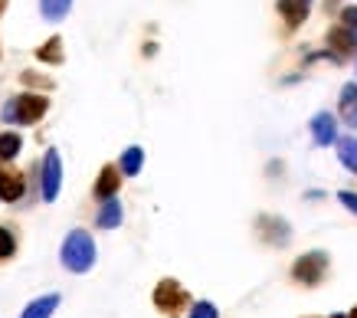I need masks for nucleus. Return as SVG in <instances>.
Masks as SVG:
<instances>
[{"instance_id":"f257e3e1","label":"nucleus","mask_w":357,"mask_h":318,"mask_svg":"<svg viewBox=\"0 0 357 318\" xmlns=\"http://www.w3.org/2000/svg\"><path fill=\"white\" fill-rule=\"evenodd\" d=\"M62 266L66 269H73V273H86L92 269V262H95V243L86 230H73L66 243H62Z\"/></svg>"},{"instance_id":"f03ea898","label":"nucleus","mask_w":357,"mask_h":318,"mask_svg":"<svg viewBox=\"0 0 357 318\" xmlns=\"http://www.w3.org/2000/svg\"><path fill=\"white\" fill-rule=\"evenodd\" d=\"M46 108H49V102H46L43 95H14L10 102H3V121H10V125H33V121H40L46 115Z\"/></svg>"},{"instance_id":"7ed1b4c3","label":"nucleus","mask_w":357,"mask_h":318,"mask_svg":"<svg viewBox=\"0 0 357 318\" xmlns=\"http://www.w3.org/2000/svg\"><path fill=\"white\" fill-rule=\"evenodd\" d=\"M328 273V256L321 249H315V253H305V256L295 259V266H292V276H295L301 286H318Z\"/></svg>"},{"instance_id":"20e7f679","label":"nucleus","mask_w":357,"mask_h":318,"mask_svg":"<svg viewBox=\"0 0 357 318\" xmlns=\"http://www.w3.org/2000/svg\"><path fill=\"white\" fill-rule=\"evenodd\" d=\"M184 302H187V292L180 289V282H174V279L158 282V289H154V305L161 308L164 315H177L180 308H184Z\"/></svg>"},{"instance_id":"39448f33","label":"nucleus","mask_w":357,"mask_h":318,"mask_svg":"<svg viewBox=\"0 0 357 318\" xmlns=\"http://www.w3.org/2000/svg\"><path fill=\"white\" fill-rule=\"evenodd\" d=\"M60 184H62V164H60V151L49 148L43 158V200H53L60 197Z\"/></svg>"},{"instance_id":"423d86ee","label":"nucleus","mask_w":357,"mask_h":318,"mask_svg":"<svg viewBox=\"0 0 357 318\" xmlns=\"http://www.w3.org/2000/svg\"><path fill=\"white\" fill-rule=\"evenodd\" d=\"M312 3H315V0H279L275 7H279V14H282L285 27H288V30H295V27H301V23L308 20V14H312Z\"/></svg>"},{"instance_id":"0eeeda50","label":"nucleus","mask_w":357,"mask_h":318,"mask_svg":"<svg viewBox=\"0 0 357 318\" xmlns=\"http://www.w3.org/2000/svg\"><path fill=\"white\" fill-rule=\"evenodd\" d=\"M312 135H315V145H321V148L338 141V125H334V119L328 112H321V115L312 119Z\"/></svg>"},{"instance_id":"6e6552de","label":"nucleus","mask_w":357,"mask_h":318,"mask_svg":"<svg viewBox=\"0 0 357 318\" xmlns=\"http://www.w3.org/2000/svg\"><path fill=\"white\" fill-rule=\"evenodd\" d=\"M0 197L10 200V204L23 197V174H16L10 167H0Z\"/></svg>"},{"instance_id":"1a4fd4ad","label":"nucleus","mask_w":357,"mask_h":318,"mask_svg":"<svg viewBox=\"0 0 357 318\" xmlns=\"http://www.w3.org/2000/svg\"><path fill=\"white\" fill-rule=\"evenodd\" d=\"M338 112H341L344 125L357 128V86H354V82H347V86L341 89V99H338Z\"/></svg>"},{"instance_id":"9d476101","label":"nucleus","mask_w":357,"mask_h":318,"mask_svg":"<svg viewBox=\"0 0 357 318\" xmlns=\"http://www.w3.org/2000/svg\"><path fill=\"white\" fill-rule=\"evenodd\" d=\"M119 167H102V174H99V181H95V197L102 200H112L115 197V191H119Z\"/></svg>"},{"instance_id":"9b49d317","label":"nucleus","mask_w":357,"mask_h":318,"mask_svg":"<svg viewBox=\"0 0 357 318\" xmlns=\"http://www.w3.org/2000/svg\"><path fill=\"white\" fill-rule=\"evenodd\" d=\"M328 46H331V49H334V53L344 60V56H351V53H354V33L344 30V27H334V30L328 33Z\"/></svg>"},{"instance_id":"f8f14e48","label":"nucleus","mask_w":357,"mask_h":318,"mask_svg":"<svg viewBox=\"0 0 357 318\" xmlns=\"http://www.w3.org/2000/svg\"><path fill=\"white\" fill-rule=\"evenodd\" d=\"M56 308H60V295H43V299H36V302L27 305L20 318H49Z\"/></svg>"},{"instance_id":"ddd939ff","label":"nucleus","mask_w":357,"mask_h":318,"mask_svg":"<svg viewBox=\"0 0 357 318\" xmlns=\"http://www.w3.org/2000/svg\"><path fill=\"white\" fill-rule=\"evenodd\" d=\"M102 230H115L121 223V204L115 197L112 200H105L102 204V210H99V220H95Z\"/></svg>"},{"instance_id":"4468645a","label":"nucleus","mask_w":357,"mask_h":318,"mask_svg":"<svg viewBox=\"0 0 357 318\" xmlns=\"http://www.w3.org/2000/svg\"><path fill=\"white\" fill-rule=\"evenodd\" d=\"M69 7H73V0H40V10L49 23H60L62 16L69 14Z\"/></svg>"},{"instance_id":"2eb2a0df","label":"nucleus","mask_w":357,"mask_h":318,"mask_svg":"<svg viewBox=\"0 0 357 318\" xmlns=\"http://www.w3.org/2000/svg\"><path fill=\"white\" fill-rule=\"evenodd\" d=\"M338 158L347 171L357 174V138H338Z\"/></svg>"},{"instance_id":"dca6fc26","label":"nucleus","mask_w":357,"mask_h":318,"mask_svg":"<svg viewBox=\"0 0 357 318\" xmlns=\"http://www.w3.org/2000/svg\"><path fill=\"white\" fill-rule=\"evenodd\" d=\"M23 148V138L16 135V132H3L0 135V161H14L16 154Z\"/></svg>"},{"instance_id":"f3484780","label":"nucleus","mask_w":357,"mask_h":318,"mask_svg":"<svg viewBox=\"0 0 357 318\" xmlns=\"http://www.w3.org/2000/svg\"><path fill=\"white\" fill-rule=\"evenodd\" d=\"M36 60H43V62H62V40H60V36H53L49 43L40 46V49H36Z\"/></svg>"},{"instance_id":"a211bd4d","label":"nucleus","mask_w":357,"mask_h":318,"mask_svg":"<svg viewBox=\"0 0 357 318\" xmlns=\"http://www.w3.org/2000/svg\"><path fill=\"white\" fill-rule=\"evenodd\" d=\"M141 164H145V151L141 148H128L121 154V174H138Z\"/></svg>"},{"instance_id":"6ab92c4d","label":"nucleus","mask_w":357,"mask_h":318,"mask_svg":"<svg viewBox=\"0 0 357 318\" xmlns=\"http://www.w3.org/2000/svg\"><path fill=\"white\" fill-rule=\"evenodd\" d=\"M16 253V240L7 227H0V259H10Z\"/></svg>"},{"instance_id":"aec40b11","label":"nucleus","mask_w":357,"mask_h":318,"mask_svg":"<svg viewBox=\"0 0 357 318\" xmlns=\"http://www.w3.org/2000/svg\"><path fill=\"white\" fill-rule=\"evenodd\" d=\"M190 318H220V312H217V305L197 302L194 308H190Z\"/></svg>"},{"instance_id":"412c9836","label":"nucleus","mask_w":357,"mask_h":318,"mask_svg":"<svg viewBox=\"0 0 357 318\" xmlns=\"http://www.w3.org/2000/svg\"><path fill=\"white\" fill-rule=\"evenodd\" d=\"M338 200H341V204L351 213H357V194H351V191H341V194H338Z\"/></svg>"},{"instance_id":"4be33fe9","label":"nucleus","mask_w":357,"mask_h":318,"mask_svg":"<svg viewBox=\"0 0 357 318\" xmlns=\"http://www.w3.org/2000/svg\"><path fill=\"white\" fill-rule=\"evenodd\" d=\"M344 23H347V27H357V7H347V10H344Z\"/></svg>"},{"instance_id":"5701e85b","label":"nucleus","mask_w":357,"mask_h":318,"mask_svg":"<svg viewBox=\"0 0 357 318\" xmlns=\"http://www.w3.org/2000/svg\"><path fill=\"white\" fill-rule=\"evenodd\" d=\"M331 318H347V315H341V312H338V315H331Z\"/></svg>"},{"instance_id":"b1692460","label":"nucleus","mask_w":357,"mask_h":318,"mask_svg":"<svg viewBox=\"0 0 357 318\" xmlns=\"http://www.w3.org/2000/svg\"><path fill=\"white\" fill-rule=\"evenodd\" d=\"M347 318H357V308H354V312H351V315H347Z\"/></svg>"}]
</instances>
